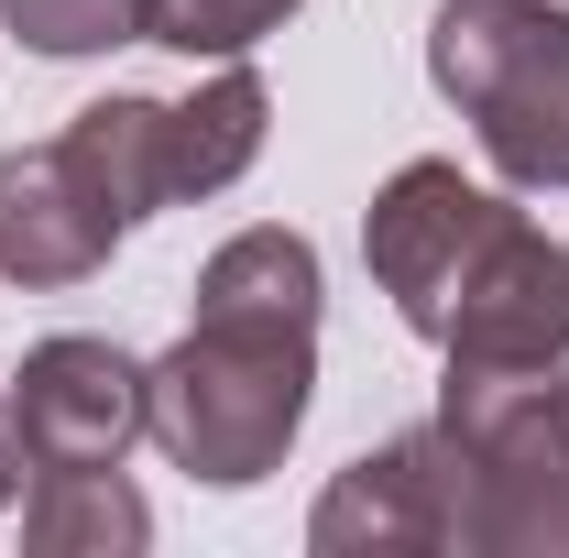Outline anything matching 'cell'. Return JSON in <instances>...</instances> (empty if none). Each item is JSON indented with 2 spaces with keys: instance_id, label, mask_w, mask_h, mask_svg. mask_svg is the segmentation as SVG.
I'll use <instances>...</instances> for the list:
<instances>
[{
  "instance_id": "cell-8",
  "label": "cell",
  "mask_w": 569,
  "mask_h": 558,
  "mask_svg": "<svg viewBox=\"0 0 569 558\" xmlns=\"http://www.w3.org/2000/svg\"><path fill=\"white\" fill-rule=\"evenodd\" d=\"M132 219L99 198V176L77 165V142H11L0 153V275L11 285H88L121 252Z\"/></svg>"
},
{
  "instance_id": "cell-5",
  "label": "cell",
  "mask_w": 569,
  "mask_h": 558,
  "mask_svg": "<svg viewBox=\"0 0 569 558\" xmlns=\"http://www.w3.org/2000/svg\"><path fill=\"white\" fill-rule=\"evenodd\" d=\"M503 219V187H471L460 165H438V153H417V165H395L383 176V198L361 209V263H372V285L395 296V318L417 329V340H438V318H449V285H460V263L482 252V230Z\"/></svg>"
},
{
  "instance_id": "cell-14",
  "label": "cell",
  "mask_w": 569,
  "mask_h": 558,
  "mask_svg": "<svg viewBox=\"0 0 569 558\" xmlns=\"http://www.w3.org/2000/svg\"><path fill=\"white\" fill-rule=\"evenodd\" d=\"M0 22H11L33 56H110V44H142V0H0Z\"/></svg>"
},
{
  "instance_id": "cell-2",
  "label": "cell",
  "mask_w": 569,
  "mask_h": 558,
  "mask_svg": "<svg viewBox=\"0 0 569 558\" xmlns=\"http://www.w3.org/2000/svg\"><path fill=\"white\" fill-rule=\"evenodd\" d=\"M318 383V329L296 318H187V340L142 361V438L219 492L284 471Z\"/></svg>"
},
{
  "instance_id": "cell-13",
  "label": "cell",
  "mask_w": 569,
  "mask_h": 558,
  "mask_svg": "<svg viewBox=\"0 0 569 558\" xmlns=\"http://www.w3.org/2000/svg\"><path fill=\"white\" fill-rule=\"evenodd\" d=\"M296 11H307V0H142V44L219 67V56H252L263 33H284Z\"/></svg>"
},
{
  "instance_id": "cell-9",
  "label": "cell",
  "mask_w": 569,
  "mask_h": 558,
  "mask_svg": "<svg viewBox=\"0 0 569 558\" xmlns=\"http://www.w3.org/2000/svg\"><path fill=\"white\" fill-rule=\"evenodd\" d=\"M77 165L99 176V198L121 219H153L176 209V99H132V88H110V99H88L67 121Z\"/></svg>"
},
{
  "instance_id": "cell-10",
  "label": "cell",
  "mask_w": 569,
  "mask_h": 558,
  "mask_svg": "<svg viewBox=\"0 0 569 558\" xmlns=\"http://www.w3.org/2000/svg\"><path fill=\"white\" fill-rule=\"evenodd\" d=\"M318 307H329V285H318V241L307 230H230L209 263H198V318H296V329H318Z\"/></svg>"
},
{
  "instance_id": "cell-11",
  "label": "cell",
  "mask_w": 569,
  "mask_h": 558,
  "mask_svg": "<svg viewBox=\"0 0 569 558\" xmlns=\"http://www.w3.org/2000/svg\"><path fill=\"white\" fill-rule=\"evenodd\" d=\"M263 121H274L263 77L241 67V56H219V67L176 99V198H219V187H241L252 153H263Z\"/></svg>"
},
{
  "instance_id": "cell-3",
  "label": "cell",
  "mask_w": 569,
  "mask_h": 558,
  "mask_svg": "<svg viewBox=\"0 0 569 558\" xmlns=\"http://www.w3.org/2000/svg\"><path fill=\"white\" fill-rule=\"evenodd\" d=\"M427 77L503 187H569V0H438Z\"/></svg>"
},
{
  "instance_id": "cell-6",
  "label": "cell",
  "mask_w": 569,
  "mask_h": 558,
  "mask_svg": "<svg viewBox=\"0 0 569 558\" xmlns=\"http://www.w3.org/2000/svg\"><path fill=\"white\" fill-rule=\"evenodd\" d=\"M438 361H569V252L515 198L449 285Z\"/></svg>"
},
{
  "instance_id": "cell-12",
  "label": "cell",
  "mask_w": 569,
  "mask_h": 558,
  "mask_svg": "<svg viewBox=\"0 0 569 558\" xmlns=\"http://www.w3.org/2000/svg\"><path fill=\"white\" fill-rule=\"evenodd\" d=\"M142 537H153V504L121 471H33V504H22L33 558H132Z\"/></svg>"
},
{
  "instance_id": "cell-4",
  "label": "cell",
  "mask_w": 569,
  "mask_h": 558,
  "mask_svg": "<svg viewBox=\"0 0 569 558\" xmlns=\"http://www.w3.org/2000/svg\"><path fill=\"white\" fill-rule=\"evenodd\" d=\"M11 438L33 471H121L142 449V361L121 340H33L11 361Z\"/></svg>"
},
{
  "instance_id": "cell-1",
  "label": "cell",
  "mask_w": 569,
  "mask_h": 558,
  "mask_svg": "<svg viewBox=\"0 0 569 558\" xmlns=\"http://www.w3.org/2000/svg\"><path fill=\"white\" fill-rule=\"evenodd\" d=\"M449 558H569V383L559 361H449Z\"/></svg>"
},
{
  "instance_id": "cell-15",
  "label": "cell",
  "mask_w": 569,
  "mask_h": 558,
  "mask_svg": "<svg viewBox=\"0 0 569 558\" xmlns=\"http://www.w3.org/2000/svg\"><path fill=\"white\" fill-rule=\"evenodd\" d=\"M22 471H33V460H22V438H11V395H0V504L22 492Z\"/></svg>"
},
{
  "instance_id": "cell-7",
  "label": "cell",
  "mask_w": 569,
  "mask_h": 558,
  "mask_svg": "<svg viewBox=\"0 0 569 558\" xmlns=\"http://www.w3.org/2000/svg\"><path fill=\"white\" fill-rule=\"evenodd\" d=\"M307 548L318 558H449V449H438V417L395 427L383 449H361L351 471L318 492Z\"/></svg>"
}]
</instances>
